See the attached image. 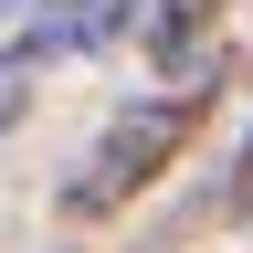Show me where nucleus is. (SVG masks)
<instances>
[{"mask_svg":"<svg viewBox=\"0 0 253 253\" xmlns=\"http://www.w3.org/2000/svg\"><path fill=\"white\" fill-rule=\"evenodd\" d=\"M201 116H211V63H201V74H169L158 95H126V106L106 116V137L84 148V169L63 179V211H74V221L126 211V201H137V190L190 148V137H201Z\"/></svg>","mask_w":253,"mask_h":253,"instance_id":"f257e3e1","label":"nucleus"},{"mask_svg":"<svg viewBox=\"0 0 253 253\" xmlns=\"http://www.w3.org/2000/svg\"><path fill=\"white\" fill-rule=\"evenodd\" d=\"M221 11H232V0H148V11H137V42H148V63H158V74H201V63H211V32H221Z\"/></svg>","mask_w":253,"mask_h":253,"instance_id":"f03ea898","label":"nucleus"},{"mask_svg":"<svg viewBox=\"0 0 253 253\" xmlns=\"http://www.w3.org/2000/svg\"><path fill=\"white\" fill-rule=\"evenodd\" d=\"M32 74H42V53H32V42H11V53H0V137L21 126V106H32Z\"/></svg>","mask_w":253,"mask_h":253,"instance_id":"7ed1b4c3","label":"nucleus"},{"mask_svg":"<svg viewBox=\"0 0 253 253\" xmlns=\"http://www.w3.org/2000/svg\"><path fill=\"white\" fill-rule=\"evenodd\" d=\"M221 211H253V126H243V158H232V190H221Z\"/></svg>","mask_w":253,"mask_h":253,"instance_id":"20e7f679","label":"nucleus"}]
</instances>
